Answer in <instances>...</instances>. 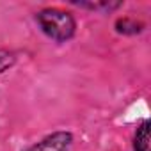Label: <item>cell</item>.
<instances>
[{
  "instance_id": "5b68a950",
  "label": "cell",
  "mask_w": 151,
  "mask_h": 151,
  "mask_svg": "<svg viewBox=\"0 0 151 151\" xmlns=\"http://www.w3.org/2000/svg\"><path fill=\"white\" fill-rule=\"evenodd\" d=\"M73 4H77V6H80V7H89V9H107V11L116 9V7L121 6L119 2H73Z\"/></svg>"
},
{
  "instance_id": "3957f363",
  "label": "cell",
  "mask_w": 151,
  "mask_h": 151,
  "mask_svg": "<svg viewBox=\"0 0 151 151\" xmlns=\"http://www.w3.org/2000/svg\"><path fill=\"white\" fill-rule=\"evenodd\" d=\"M149 121H144L135 133V140H133V149L135 151H151V144H149Z\"/></svg>"
},
{
  "instance_id": "277c9868",
  "label": "cell",
  "mask_w": 151,
  "mask_h": 151,
  "mask_svg": "<svg viewBox=\"0 0 151 151\" xmlns=\"http://www.w3.org/2000/svg\"><path fill=\"white\" fill-rule=\"evenodd\" d=\"M116 29L121 34H139L144 29V25L137 20H132V18H119L116 22Z\"/></svg>"
},
{
  "instance_id": "6da1fadb",
  "label": "cell",
  "mask_w": 151,
  "mask_h": 151,
  "mask_svg": "<svg viewBox=\"0 0 151 151\" xmlns=\"http://www.w3.org/2000/svg\"><path fill=\"white\" fill-rule=\"evenodd\" d=\"M41 30L55 39V41H68L69 37H73L75 34V23L73 16L62 9H57V7H52V9H43L41 13H37L36 16Z\"/></svg>"
},
{
  "instance_id": "7a4b0ae2",
  "label": "cell",
  "mask_w": 151,
  "mask_h": 151,
  "mask_svg": "<svg viewBox=\"0 0 151 151\" xmlns=\"http://www.w3.org/2000/svg\"><path fill=\"white\" fill-rule=\"evenodd\" d=\"M73 142V135L69 132H55L45 137L41 142L27 147L25 151H68Z\"/></svg>"
},
{
  "instance_id": "8992f818",
  "label": "cell",
  "mask_w": 151,
  "mask_h": 151,
  "mask_svg": "<svg viewBox=\"0 0 151 151\" xmlns=\"http://www.w3.org/2000/svg\"><path fill=\"white\" fill-rule=\"evenodd\" d=\"M16 60V55L9 50H0V73L7 71Z\"/></svg>"
}]
</instances>
